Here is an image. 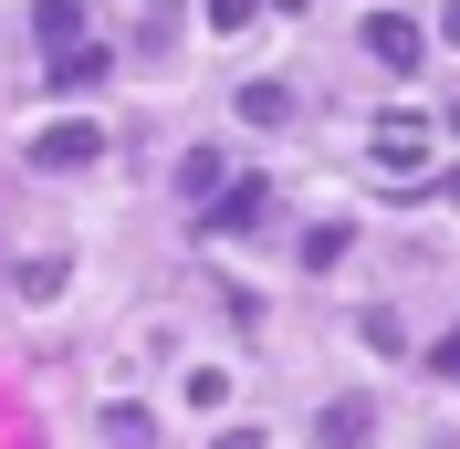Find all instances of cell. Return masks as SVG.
Segmentation results:
<instances>
[{"label": "cell", "instance_id": "1", "mask_svg": "<svg viewBox=\"0 0 460 449\" xmlns=\"http://www.w3.org/2000/svg\"><path fill=\"white\" fill-rule=\"evenodd\" d=\"M376 178H398V189H419V178H429V136H419L408 115H387V126H376Z\"/></svg>", "mask_w": 460, "mask_h": 449}, {"label": "cell", "instance_id": "2", "mask_svg": "<svg viewBox=\"0 0 460 449\" xmlns=\"http://www.w3.org/2000/svg\"><path fill=\"white\" fill-rule=\"evenodd\" d=\"M367 53L387 63V74H419V63H429V31L398 22V11H367Z\"/></svg>", "mask_w": 460, "mask_h": 449}, {"label": "cell", "instance_id": "3", "mask_svg": "<svg viewBox=\"0 0 460 449\" xmlns=\"http://www.w3.org/2000/svg\"><path fill=\"white\" fill-rule=\"evenodd\" d=\"M94 157H105V126H84V115H74V126H53V136L31 146V168H53V178H74V168H94Z\"/></svg>", "mask_w": 460, "mask_h": 449}, {"label": "cell", "instance_id": "4", "mask_svg": "<svg viewBox=\"0 0 460 449\" xmlns=\"http://www.w3.org/2000/svg\"><path fill=\"white\" fill-rule=\"evenodd\" d=\"M261 209H272V178H241V189H220V198H209V230H252Z\"/></svg>", "mask_w": 460, "mask_h": 449}, {"label": "cell", "instance_id": "5", "mask_svg": "<svg viewBox=\"0 0 460 449\" xmlns=\"http://www.w3.org/2000/svg\"><path fill=\"white\" fill-rule=\"evenodd\" d=\"M367 397H335V408H324V418H314V449H367Z\"/></svg>", "mask_w": 460, "mask_h": 449}, {"label": "cell", "instance_id": "6", "mask_svg": "<svg viewBox=\"0 0 460 449\" xmlns=\"http://www.w3.org/2000/svg\"><path fill=\"white\" fill-rule=\"evenodd\" d=\"M31 31H42L53 53H63V42H94V31H84V0H42V11H31Z\"/></svg>", "mask_w": 460, "mask_h": 449}, {"label": "cell", "instance_id": "7", "mask_svg": "<svg viewBox=\"0 0 460 449\" xmlns=\"http://www.w3.org/2000/svg\"><path fill=\"white\" fill-rule=\"evenodd\" d=\"M94 74H105V42H63V53H53V94L94 84Z\"/></svg>", "mask_w": 460, "mask_h": 449}, {"label": "cell", "instance_id": "8", "mask_svg": "<svg viewBox=\"0 0 460 449\" xmlns=\"http://www.w3.org/2000/svg\"><path fill=\"white\" fill-rule=\"evenodd\" d=\"M345 251H356V220H314V230H304V261H314V272L345 261Z\"/></svg>", "mask_w": 460, "mask_h": 449}, {"label": "cell", "instance_id": "9", "mask_svg": "<svg viewBox=\"0 0 460 449\" xmlns=\"http://www.w3.org/2000/svg\"><path fill=\"white\" fill-rule=\"evenodd\" d=\"M241 115H252V126H293V94L283 84H241Z\"/></svg>", "mask_w": 460, "mask_h": 449}, {"label": "cell", "instance_id": "10", "mask_svg": "<svg viewBox=\"0 0 460 449\" xmlns=\"http://www.w3.org/2000/svg\"><path fill=\"white\" fill-rule=\"evenodd\" d=\"M178 189H189V198H220V157H209V146H189V157H178Z\"/></svg>", "mask_w": 460, "mask_h": 449}, {"label": "cell", "instance_id": "11", "mask_svg": "<svg viewBox=\"0 0 460 449\" xmlns=\"http://www.w3.org/2000/svg\"><path fill=\"white\" fill-rule=\"evenodd\" d=\"M252 11H261V0H209V31H241Z\"/></svg>", "mask_w": 460, "mask_h": 449}, {"label": "cell", "instance_id": "12", "mask_svg": "<svg viewBox=\"0 0 460 449\" xmlns=\"http://www.w3.org/2000/svg\"><path fill=\"white\" fill-rule=\"evenodd\" d=\"M429 376H450V387H460V335H450V345H429Z\"/></svg>", "mask_w": 460, "mask_h": 449}, {"label": "cell", "instance_id": "13", "mask_svg": "<svg viewBox=\"0 0 460 449\" xmlns=\"http://www.w3.org/2000/svg\"><path fill=\"white\" fill-rule=\"evenodd\" d=\"M209 449H261V439H252V428H220V439H209Z\"/></svg>", "mask_w": 460, "mask_h": 449}, {"label": "cell", "instance_id": "14", "mask_svg": "<svg viewBox=\"0 0 460 449\" xmlns=\"http://www.w3.org/2000/svg\"><path fill=\"white\" fill-rule=\"evenodd\" d=\"M439 31H450V42H460V0H450V11H439Z\"/></svg>", "mask_w": 460, "mask_h": 449}, {"label": "cell", "instance_id": "15", "mask_svg": "<svg viewBox=\"0 0 460 449\" xmlns=\"http://www.w3.org/2000/svg\"><path fill=\"white\" fill-rule=\"evenodd\" d=\"M450 198H460V178H450Z\"/></svg>", "mask_w": 460, "mask_h": 449}]
</instances>
